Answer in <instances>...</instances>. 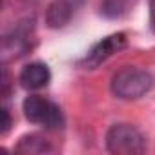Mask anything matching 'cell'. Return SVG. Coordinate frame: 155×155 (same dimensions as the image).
Returning a JSON list of instances; mask_svg holds the SVG:
<instances>
[{
	"instance_id": "9",
	"label": "cell",
	"mask_w": 155,
	"mask_h": 155,
	"mask_svg": "<svg viewBox=\"0 0 155 155\" xmlns=\"http://www.w3.org/2000/svg\"><path fill=\"white\" fill-rule=\"evenodd\" d=\"M0 126H2V128H0L2 133H6L9 130V126H11V117H9V111L6 108H2V124H0Z\"/></svg>"
},
{
	"instance_id": "6",
	"label": "cell",
	"mask_w": 155,
	"mask_h": 155,
	"mask_svg": "<svg viewBox=\"0 0 155 155\" xmlns=\"http://www.w3.org/2000/svg\"><path fill=\"white\" fill-rule=\"evenodd\" d=\"M73 15V6L69 0H57L53 2L46 13V20L49 28H62L69 22Z\"/></svg>"
},
{
	"instance_id": "10",
	"label": "cell",
	"mask_w": 155,
	"mask_h": 155,
	"mask_svg": "<svg viewBox=\"0 0 155 155\" xmlns=\"http://www.w3.org/2000/svg\"><path fill=\"white\" fill-rule=\"evenodd\" d=\"M150 26L155 33V0H150Z\"/></svg>"
},
{
	"instance_id": "4",
	"label": "cell",
	"mask_w": 155,
	"mask_h": 155,
	"mask_svg": "<svg viewBox=\"0 0 155 155\" xmlns=\"http://www.w3.org/2000/svg\"><path fill=\"white\" fill-rule=\"evenodd\" d=\"M124 44H126V38H124L122 33L106 37L104 40H101L99 44H95V46L91 48V51H90V53L86 55V58H84V66H88V68H91V69L97 68L101 62H104L108 57H111L117 49L124 48Z\"/></svg>"
},
{
	"instance_id": "5",
	"label": "cell",
	"mask_w": 155,
	"mask_h": 155,
	"mask_svg": "<svg viewBox=\"0 0 155 155\" xmlns=\"http://www.w3.org/2000/svg\"><path fill=\"white\" fill-rule=\"evenodd\" d=\"M49 79H51V73H49L48 66L42 64V62L28 64V66L20 71V77H18L20 84H22L26 90H40V88L48 86Z\"/></svg>"
},
{
	"instance_id": "2",
	"label": "cell",
	"mask_w": 155,
	"mask_h": 155,
	"mask_svg": "<svg viewBox=\"0 0 155 155\" xmlns=\"http://www.w3.org/2000/svg\"><path fill=\"white\" fill-rule=\"evenodd\" d=\"M106 146L115 155H140L146 151V139L135 126L115 124L106 133Z\"/></svg>"
},
{
	"instance_id": "1",
	"label": "cell",
	"mask_w": 155,
	"mask_h": 155,
	"mask_svg": "<svg viewBox=\"0 0 155 155\" xmlns=\"http://www.w3.org/2000/svg\"><path fill=\"white\" fill-rule=\"evenodd\" d=\"M155 86V77L146 69L124 68L111 79V91L122 101H137Z\"/></svg>"
},
{
	"instance_id": "7",
	"label": "cell",
	"mask_w": 155,
	"mask_h": 155,
	"mask_svg": "<svg viewBox=\"0 0 155 155\" xmlns=\"http://www.w3.org/2000/svg\"><path fill=\"white\" fill-rule=\"evenodd\" d=\"M15 151H18V153H46V151H51V144L42 135L31 133L18 140V144L15 146Z\"/></svg>"
},
{
	"instance_id": "3",
	"label": "cell",
	"mask_w": 155,
	"mask_h": 155,
	"mask_svg": "<svg viewBox=\"0 0 155 155\" xmlns=\"http://www.w3.org/2000/svg\"><path fill=\"white\" fill-rule=\"evenodd\" d=\"M22 108L26 119L33 124H42L48 130H60L64 126V115L60 108L44 97L29 95L24 101Z\"/></svg>"
},
{
	"instance_id": "8",
	"label": "cell",
	"mask_w": 155,
	"mask_h": 155,
	"mask_svg": "<svg viewBox=\"0 0 155 155\" xmlns=\"http://www.w3.org/2000/svg\"><path fill=\"white\" fill-rule=\"evenodd\" d=\"M137 0H102V13L108 18H120L131 11Z\"/></svg>"
}]
</instances>
